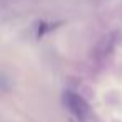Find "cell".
Listing matches in <instances>:
<instances>
[{"label":"cell","instance_id":"1","mask_svg":"<svg viewBox=\"0 0 122 122\" xmlns=\"http://www.w3.org/2000/svg\"><path fill=\"white\" fill-rule=\"evenodd\" d=\"M64 102H65L67 109H69V110H70L79 120L85 122V120L89 119V115H90V109H89V104L85 102L84 97H80L79 94L69 90V92L64 94Z\"/></svg>","mask_w":122,"mask_h":122}]
</instances>
